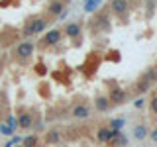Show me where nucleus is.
Here are the masks:
<instances>
[{"label":"nucleus","instance_id":"1","mask_svg":"<svg viewBox=\"0 0 157 147\" xmlns=\"http://www.w3.org/2000/svg\"><path fill=\"white\" fill-rule=\"evenodd\" d=\"M49 26V22H47V18H33V20H29V22L26 24V28L22 29V33L26 37H32V36H39V33H43L47 29Z\"/></svg>","mask_w":157,"mask_h":147},{"label":"nucleus","instance_id":"2","mask_svg":"<svg viewBox=\"0 0 157 147\" xmlns=\"http://www.w3.org/2000/svg\"><path fill=\"white\" fill-rule=\"evenodd\" d=\"M33 51H36V43L29 41V39H24V41H20L18 47H16V57L22 59V61H26V59H29L33 55Z\"/></svg>","mask_w":157,"mask_h":147},{"label":"nucleus","instance_id":"3","mask_svg":"<svg viewBox=\"0 0 157 147\" xmlns=\"http://www.w3.org/2000/svg\"><path fill=\"white\" fill-rule=\"evenodd\" d=\"M61 37H63L61 29H49V32L43 33L41 43H43V45H47V47H53V45H57V43L61 41Z\"/></svg>","mask_w":157,"mask_h":147},{"label":"nucleus","instance_id":"4","mask_svg":"<svg viewBox=\"0 0 157 147\" xmlns=\"http://www.w3.org/2000/svg\"><path fill=\"white\" fill-rule=\"evenodd\" d=\"M90 114H92V110H90L88 104H77V106H73V110H71V116L75 118V120H86V118H90Z\"/></svg>","mask_w":157,"mask_h":147},{"label":"nucleus","instance_id":"5","mask_svg":"<svg viewBox=\"0 0 157 147\" xmlns=\"http://www.w3.org/2000/svg\"><path fill=\"white\" fill-rule=\"evenodd\" d=\"M118 134H120V131H114V130H110V127H100V130L96 131V139L100 141V143H110Z\"/></svg>","mask_w":157,"mask_h":147},{"label":"nucleus","instance_id":"6","mask_svg":"<svg viewBox=\"0 0 157 147\" xmlns=\"http://www.w3.org/2000/svg\"><path fill=\"white\" fill-rule=\"evenodd\" d=\"M81 32H82V28H81L78 22H69L67 26L63 28V33H65L67 37H71V39H77L78 36H81Z\"/></svg>","mask_w":157,"mask_h":147},{"label":"nucleus","instance_id":"7","mask_svg":"<svg viewBox=\"0 0 157 147\" xmlns=\"http://www.w3.org/2000/svg\"><path fill=\"white\" fill-rule=\"evenodd\" d=\"M110 10L116 14V16H124L128 10H130V4H128V0H112Z\"/></svg>","mask_w":157,"mask_h":147},{"label":"nucleus","instance_id":"8","mask_svg":"<svg viewBox=\"0 0 157 147\" xmlns=\"http://www.w3.org/2000/svg\"><path fill=\"white\" fill-rule=\"evenodd\" d=\"M18 127H20V130H32V127H33L32 112H22V114L18 116Z\"/></svg>","mask_w":157,"mask_h":147},{"label":"nucleus","instance_id":"9","mask_svg":"<svg viewBox=\"0 0 157 147\" xmlns=\"http://www.w3.org/2000/svg\"><path fill=\"white\" fill-rule=\"evenodd\" d=\"M94 110L96 112H108V110H110V100H108V96L98 94L94 98Z\"/></svg>","mask_w":157,"mask_h":147},{"label":"nucleus","instance_id":"10","mask_svg":"<svg viewBox=\"0 0 157 147\" xmlns=\"http://www.w3.org/2000/svg\"><path fill=\"white\" fill-rule=\"evenodd\" d=\"M126 90H122V88H112L110 90V94H108V100H110V104L112 102H116V104H120V102H124L126 100Z\"/></svg>","mask_w":157,"mask_h":147},{"label":"nucleus","instance_id":"11","mask_svg":"<svg viewBox=\"0 0 157 147\" xmlns=\"http://www.w3.org/2000/svg\"><path fill=\"white\" fill-rule=\"evenodd\" d=\"M147 135H149V131H147V127L144 124H137V126H134V130H132V137L137 139V141H144Z\"/></svg>","mask_w":157,"mask_h":147},{"label":"nucleus","instance_id":"12","mask_svg":"<svg viewBox=\"0 0 157 147\" xmlns=\"http://www.w3.org/2000/svg\"><path fill=\"white\" fill-rule=\"evenodd\" d=\"M63 10H65V4H63L61 0H51V2L47 4V14H51V16H59Z\"/></svg>","mask_w":157,"mask_h":147},{"label":"nucleus","instance_id":"13","mask_svg":"<svg viewBox=\"0 0 157 147\" xmlns=\"http://www.w3.org/2000/svg\"><path fill=\"white\" fill-rule=\"evenodd\" d=\"M37 143H39V135L37 134H29V135H26V137H22V147H37Z\"/></svg>","mask_w":157,"mask_h":147},{"label":"nucleus","instance_id":"14","mask_svg":"<svg viewBox=\"0 0 157 147\" xmlns=\"http://www.w3.org/2000/svg\"><path fill=\"white\" fill-rule=\"evenodd\" d=\"M59 141H61V131L59 130H49L45 134V143L55 145V143H59Z\"/></svg>","mask_w":157,"mask_h":147},{"label":"nucleus","instance_id":"15","mask_svg":"<svg viewBox=\"0 0 157 147\" xmlns=\"http://www.w3.org/2000/svg\"><path fill=\"white\" fill-rule=\"evenodd\" d=\"M102 6V0H85V12H96Z\"/></svg>","mask_w":157,"mask_h":147},{"label":"nucleus","instance_id":"16","mask_svg":"<svg viewBox=\"0 0 157 147\" xmlns=\"http://www.w3.org/2000/svg\"><path fill=\"white\" fill-rule=\"evenodd\" d=\"M124 126H126V118H114V120H110V130H114V131H120Z\"/></svg>","mask_w":157,"mask_h":147},{"label":"nucleus","instance_id":"17","mask_svg":"<svg viewBox=\"0 0 157 147\" xmlns=\"http://www.w3.org/2000/svg\"><path fill=\"white\" fill-rule=\"evenodd\" d=\"M110 143H116V145H122V147H128V143H130V139H128V135H124V134H122V131H120V134H118V135L114 137V139H112V141H110Z\"/></svg>","mask_w":157,"mask_h":147},{"label":"nucleus","instance_id":"18","mask_svg":"<svg viewBox=\"0 0 157 147\" xmlns=\"http://www.w3.org/2000/svg\"><path fill=\"white\" fill-rule=\"evenodd\" d=\"M4 124H6L10 130L16 134V130H18V118L14 116V114H8V118H6V122H4Z\"/></svg>","mask_w":157,"mask_h":147},{"label":"nucleus","instance_id":"19","mask_svg":"<svg viewBox=\"0 0 157 147\" xmlns=\"http://www.w3.org/2000/svg\"><path fill=\"white\" fill-rule=\"evenodd\" d=\"M144 78H145L147 82H149V85H153V82L157 81V67H153V69H149V71H147L145 75H144Z\"/></svg>","mask_w":157,"mask_h":147},{"label":"nucleus","instance_id":"20","mask_svg":"<svg viewBox=\"0 0 157 147\" xmlns=\"http://www.w3.org/2000/svg\"><path fill=\"white\" fill-rule=\"evenodd\" d=\"M20 143H22V137H20V135H12V137L6 141V143H4V147H16V145H20Z\"/></svg>","mask_w":157,"mask_h":147},{"label":"nucleus","instance_id":"21","mask_svg":"<svg viewBox=\"0 0 157 147\" xmlns=\"http://www.w3.org/2000/svg\"><path fill=\"white\" fill-rule=\"evenodd\" d=\"M149 86H151V85H149V82H147V81H145V78H141V81H140V82H137V86H136V90H137V92H140V94H144V92H145V90H147V88H149Z\"/></svg>","mask_w":157,"mask_h":147},{"label":"nucleus","instance_id":"22","mask_svg":"<svg viewBox=\"0 0 157 147\" xmlns=\"http://www.w3.org/2000/svg\"><path fill=\"white\" fill-rule=\"evenodd\" d=\"M145 104H147V102H145V98H144V96H137L136 100H134V108H136V110H141V108H144Z\"/></svg>","mask_w":157,"mask_h":147},{"label":"nucleus","instance_id":"23","mask_svg":"<svg viewBox=\"0 0 157 147\" xmlns=\"http://www.w3.org/2000/svg\"><path fill=\"white\" fill-rule=\"evenodd\" d=\"M0 134H2V135H6V137H12V135H14V131H12V130H10V127H8V126L2 122V124H0Z\"/></svg>","mask_w":157,"mask_h":147},{"label":"nucleus","instance_id":"24","mask_svg":"<svg viewBox=\"0 0 157 147\" xmlns=\"http://www.w3.org/2000/svg\"><path fill=\"white\" fill-rule=\"evenodd\" d=\"M149 110H151V112H153V114L157 116V96H153V98L149 100Z\"/></svg>","mask_w":157,"mask_h":147},{"label":"nucleus","instance_id":"25","mask_svg":"<svg viewBox=\"0 0 157 147\" xmlns=\"http://www.w3.org/2000/svg\"><path fill=\"white\" fill-rule=\"evenodd\" d=\"M147 137H149V139L153 141V143H157V127H155V130H151V131H149V135H147Z\"/></svg>","mask_w":157,"mask_h":147},{"label":"nucleus","instance_id":"26","mask_svg":"<svg viewBox=\"0 0 157 147\" xmlns=\"http://www.w3.org/2000/svg\"><path fill=\"white\" fill-rule=\"evenodd\" d=\"M16 147H22V145H16Z\"/></svg>","mask_w":157,"mask_h":147}]
</instances>
